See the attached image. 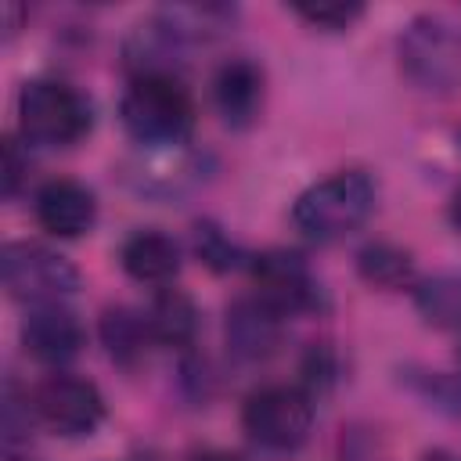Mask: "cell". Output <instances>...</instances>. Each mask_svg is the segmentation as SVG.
I'll list each match as a JSON object with an SVG mask.
<instances>
[{"instance_id":"obj_1","label":"cell","mask_w":461,"mask_h":461,"mask_svg":"<svg viewBox=\"0 0 461 461\" xmlns=\"http://www.w3.org/2000/svg\"><path fill=\"white\" fill-rule=\"evenodd\" d=\"M119 119L137 148L162 151L191 144L198 112L180 76H137L119 101Z\"/></svg>"},{"instance_id":"obj_2","label":"cell","mask_w":461,"mask_h":461,"mask_svg":"<svg viewBox=\"0 0 461 461\" xmlns=\"http://www.w3.org/2000/svg\"><path fill=\"white\" fill-rule=\"evenodd\" d=\"M378 202V184L367 169H339L317 184H310L295 205H292V223L303 238L328 245L357 227L367 223Z\"/></svg>"},{"instance_id":"obj_3","label":"cell","mask_w":461,"mask_h":461,"mask_svg":"<svg viewBox=\"0 0 461 461\" xmlns=\"http://www.w3.org/2000/svg\"><path fill=\"white\" fill-rule=\"evenodd\" d=\"M94 126L90 97L65 79H29L18 90V133L25 144L72 148Z\"/></svg>"},{"instance_id":"obj_4","label":"cell","mask_w":461,"mask_h":461,"mask_svg":"<svg viewBox=\"0 0 461 461\" xmlns=\"http://www.w3.org/2000/svg\"><path fill=\"white\" fill-rule=\"evenodd\" d=\"M317 400L303 385H259L241 407V429L267 450H295L313 429Z\"/></svg>"},{"instance_id":"obj_5","label":"cell","mask_w":461,"mask_h":461,"mask_svg":"<svg viewBox=\"0 0 461 461\" xmlns=\"http://www.w3.org/2000/svg\"><path fill=\"white\" fill-rule=\"evenodd\" d=\"M0 277L11 299L29 306L65 303L79 288V270L40 241H7L0 252Z\"/></svg>"},{"instance_id":"obj_6","label":"cell","mask_w":461,"mask_h":461,"mask_svg":"<svg viewBox=\"0 0 461 461\" xmlns=\"http://www.w3.org/2000/svg\"><path fill=\"white\" fill-rule=\"evenodd\" d=\"M29 396H32L36 421L43 429H50L54 436H65V439L94 436L97 425L104 421V411H108L101 389L90 378H79L68 371L47 375Z\"/></svg>"},{"instance_id":"obj_7","label":"cell","mask_w":461,"mask_h":461,"mask_svg":"<svg viewBox=\"0 0 461 461\" xmlns=\"http://www.w3.org/2000/svg\"><path fill=\"white\" fill-rule=\"evenodd\" d=\"M400 65L421 90H454L461 83V36L447 18H414L400 36Z\"/></svg>"},{"instance_id":"obj_8","label":"cell","mask_w":461,"mask_h":461,"mask_svg":"<svg viewBox=\"0 0 461 461\" xmlns=\"http://www.w3.org/2000/svg\"><path fill=\"white\" fill-rule=\"evenodd\" d=\"M249 274L256 285V295L274 306L281 317H299V313H321L328 306L324 288L310 263L299 252L288 249H267L249 259Z\"/></svg>"},{"instance_id":"obj_9","label":"cell","mask_w":461,"mask_h":461,"mask_svg":"<svg viewBox=\"0 0 461 461\" xmlns=\"http://www.w3.org/2000/svg\"><path fill=\"white\" fill-rule=\"evenodd\" d=\"M22 346L32 360L47 367H61L72 357H79V349L86 346V328L76 317V310H68L65 303L29 306V313L22 317Z\"/></svg>"},{"instance_id":"obj_10","label":"cell","mask_w":461,"mask_h":461,"mask_svg":"<svg viewBox=\"0 0 461 461\" xmlns=\"http://www.w3.org/2000/svg\"><path fill=\"white\" fill-rule=\"evenodd\" d=\"M267 101V76L252 58H227L212 76V104L223 126L249 130L259 122Z\"/></svg>"},{"instance_id":"obj_11","label":"cell","mask_w":461,"mask_h":461,"mask_svg":"<svg viewBox=\"0 0 461 461\" xmlns=\"http://www.w3.org/2000/svg\"><path fill=\"white\" fill-rule=\"evenodd\" d=\"M285 324L288 317H281L274 306H267L256 292L241 295L227 306V321H223V335L227 346L238 360H267L281 349L285 342Z\"/></svg>"},{"instance_id":"obj_12","label":"cell","mask_w":461,"mask_h":461,"mask_svg":"<svg viewBox=\"0 0 461 461\" xmlns=\"http://www.w3.org/2000/svg\"><path fill=\"white\" fill-rule=\"evenodd\" d=\"M202 176H205V158L191 148H162V151L140 148V158H133L126 173V180L148 198H180L184 191L198 187Z\"/></svg>"},{"instance_id":"obj_13","label":"cell","mask_w":461,"mask_h":461,"mask_svg":"<svg viewBox=\"0 0 461 461\" xmlns=\"http://www.w3.org/2000/svg\"><path fill=\"white\" fill-rule=\"evenodd\" d=\"M32 209H36V223L54 238H83V234H90V227L97 220L94 191L68 176L47 180L36 191Z\"/></svg>"},{"instance_id":"obj_14","label":"cell","mask_w":461,"mask_h":461,"mask_svg":"<svg viewBox=\"0 0 461 461\" xmlns=\"http://www.w3.org/2000/svg\"><path fill=\"white\" fill-rule=\"evenodd\" d=\"M119 263L122 270L140 281V285H169L176 274H180V245L173 234L166 230H155V227H144V230H133L122 249H119Z\"/></svg>"},{"instance_id":"obj_15","label":"cell","mask_w":461,"mask_h":461,"mask_svg":"<svg viewBox=\"0 0 461 461\" xmlns=\"http://www.w3.org/2000/svg\"><path fill=\"white\" fill-rule=\"evenodd\" d=\"M97 335H101V346H104L108 360L115 367H122V371H137L148 360V349L155 342L148 313H140L133 306H122V303L101 310Z\"/></svg>"},{"instance_id":"obj_16","label":"cell","mask_w":461,"mask_h":461,"mask_svg":"<svg viewBox=\"0 0 461 461\" xmlns=\"http://www.w3.org/2000/svg\"><path fill=\"white\" fill-rule=\"evenodd\" d=\"M155 18L184 47H194V43H209V40L227 36L238 22V7L234 4H166L155 11Z\"/></svg>"},{"instance_id":"obj_17","label":"cell","mask_w":461,"mask_h":461,"mask_svg":"<svg viewBox=\"0 0 461 461\" xmlns=\"http://www.w3.org/2000/svg\"><path fill=\"white\" fill-rule=\"evenodd\" d=\"M148 324H151L155 342L173 346V349H187V346H194V339H198L202 313H198L194 299H191L184 288L162 285V288L151 295Z\"/></svg>"},{"instance_id":"obj_18","label":"cell","mask_w":461,"mask_h":461,"mask_svg":"<svg viewBox=\"0 0 461 461\" xmlns=\"http://www.w3.org/2000/svg\"><path fill=\"white\" fill-rule=\"evenodd\" d=\"M357 274L382 292H400L418 285V263L414 252L396 241H367L357 252Z\"/></svg>"},{"instance_id":"obj_19","label":"cell","mask_w":461,"mask_h":461,"mask_svg":"<svg viewBox=\"0 0 461 461\" xmlns=\"http://www.w3.org/2000/svg\"><path fill=\"white\" fill-rule=\"evenodd\" d=\"M414 310L429 328L461 331V270H439V274L418 277Z\"/></svg>"},{"instance_id":"obj_20","label":"cell","mask_w":461,"mask_h":461,"mask_svg":"<svg viewBox=\"0 0 461 461\" xmlns=\"http://www.w3.org/2000/svg\"><path fill=\"white\" fill-rule=\"evenodd\" d=\"M191 249H194V256L212 274H230L238 267H249V259H252V256H245V249L216 220H194V227H191Z\"/></svg>"},{"instance_id":"obj_21","label":"cell","mask_w":461,"mask_h":461,"mask_svg":"<svg viewBox=\"0 0 461 461\" xmlns=\"http://www.w3.org/2000/svg\"><path fill=\"white\" fill-rule=\"evenodd\" d=\"M292 14L303 18L306 25L313 29H324V32H342L349 29L353 22L364 18V4L357 0H317V4H292Z\"/></svg>"},{"instance_id":"obj_22","label":"cell","mask_w":461,"mask_h":461,"mask_svg":"<svg viewBox=\"0 0 461 461\" xmlns=\"http://www.w3.org/2000/svg\"><path fill=\"white\" fill-rule=\"evenodd\" d=\"M339 378V357L328 342H313L303 357V389L317 400L321 393H328Z\"/></svg>"},{"instance_id":"obj_23","label":"cell","mask_w":461,"mask_h":461,"mask_svg":"<svg viewBox=\"0 0 461 461\" xmlns=\"http://www.w3.org/2000/svg\"><path fill=\"white\" fill-rule=\"evenodd\" d=\"M32 421H36L32 396L22 393L14 382H7V385H4V439H7V443L25 439L29 429H32Z\"/></svg>"},{"instance_id":"obj_24","label":"cell","mask_w":461,"mask_h":461,"mask_svg":"<svg viewBox=\"0 0 461 461\" xmlns=\"http://www.w3.org/2000/svg\"><path fill=\"white\" fill-rule=\"evenodd\" d=\"M25 176H29V155L22 151L18 137H7L4 140V198H14Z\"/></svg>"},{"instance_id":"obj_25","label":"cell","mask_w":461,"mask_h":461,"mask_svg":"<svg viewBox=\"0 0 461 461\" xmlns=\"http://www.w3.org/2000/svg\"><path fill=\"white\" fill-rule=\"evenodd\" d=\"M436 393H439V400H443V403H450V407L461 414V382L443 378V382H436Z\"/></svg>"},{"instance_id":"obj_26","label":"cell","mask_w":461,"mask_h":461,"mask_svg":"<svg viewBox=\"0 0 461 461\" xmlns=\"http://www.w3.org/2000/svg\"><path fill=\"white\" fill-rule=\"evenodd\" d=\"M450 223H454V230L461 234V187H457L454 198H450Z\"/></svg>"},{"instance_id":"obj_27","label":"cell","mask_w":461,"mask_h":461,"mask_svg":"<svg viewBox=\"0 0 461 461\" xmlns=\"http://www.w3.org/2000/svg\"><path fill=\"white\" fill-rule=\"evenodd\" d=\"M194 461H241V457H234V454H220V450H209V454H198Z\"/></svg>"},{"instance_id":"obj_28","label":"cell","mask_w":461,"mask_h":461,"mask_svg":"<svg viewBox=\"0 0 461 461\" xmlns=\"http://www.w3.org/2000/svg\"><path fill=\"white\" fill-rule=\"evenodd\" d=\"M421 461H461L457 454H450V450H429Z\"/></svg>"},{"instance_id":"obj_29","label":"cell","mask_w":461,"mask_h":461,"mask_svg":"<svg viewBox=\"0 0 461 461\" xmlns=\"http://www.w3.org/2000/svg\"><path fill=\"white\" fill-rule=\"evenodd\" d=\"M4 461H32V457H18V454H7Z\"/></svg>"},{"instance_id":"obj_30","label":"cell","mask_w":461,"mask_h":461,"mask_svg":"<svg viewBox=\"0 0 461 461\" xmlns=\"http://www.w3.org/2000/svg\"><path fill=\"white\" fill-rule=\"evenodd\" d=\"M454 353H457V360H461V335H457V349H454Z\"/></svg>"}]
</instances>
